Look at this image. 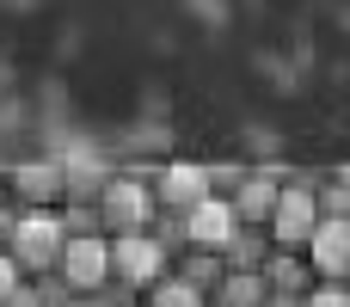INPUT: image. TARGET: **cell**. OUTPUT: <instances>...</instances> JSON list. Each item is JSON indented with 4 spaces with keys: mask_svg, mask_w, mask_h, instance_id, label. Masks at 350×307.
Here are the masks:
<instances>
[{
    "mask_svg": "<svg viewBox=\"0 0 350 307\" xmlns=\"http://www.w3.org/2000/svg\"><path fill=\"white\" fill-rule=\"evenodd\" d=\"M154 215H160V203H154V185H148V178L117 172V178H105V185H98V228H105V240L148 234V228H154Z\"/></svg>",
    "mask_w": 350,
    "mask_h": 307,
    "instance_id": "6da1fadb",
    "label": "cell"
},
{
    "mask_svg": "<svg viewBox=\"0 0 350 307\" xmlns=\"http://www.w3.org/2000/svg\"><path fill=\"white\" fill-rule=\"evenodd\" d=\"M166 271H172V252H166L154 234H123V240H111V289H123V302H142Z\"/></svg>",
    "mask_w": 350,
    "mask_h": 307,
    "instance_id": "7a4b0ae2",
    "label": "cell"
},
{
    "mask_svg": "<svg viewBox=\"0 0 350 307\" xmlns=\"http://www.w3.org/2000/svg\"><path fill=\"white\" fill-rule=\"evenodd\" d=\"M62 222H55V209H18V228H12V240H6V258L25 271V277H49L55 271V258H62Z\"/></svg>",
    "mask_w": 350,
    "mask_h": 307,
    "instance_id": "3957f363",
    "label": "cell"
},
{
    "mask_svg": "<svg viewBox=\"0 0 350 307\" xmlns=\"http://www.w3.org/2000/svg\"><path fill=\"white\" fill-rule=\"evenodd\" d=\"M320 228V197H314V178H283L277 191V215H271V246L277 252H301Z\"/></svg>",
    "mask_w": 350,
    "mask_h": 307,
    "instance_id": "277c9868",
    "label": "cell"
},
{
    "mask_svg": "<svg viewBox=\"0 0 350 307\" xmlns=\"http://www.w3.org/2000/svg\"><path fill=\"white\" fill-rule=\"evenodd\" d=\"M55 277L74 295H105L111 289V240L105 234H68L62 258H55Z\"/></svg>",
    "mask_w": 350,
    "mask_h": 307,
    "instance_id": "5b68a950",
    "label": "cell"
},
{
    "mask_svg": "<svg viewBox=\"0 0 350 307\" xmlns=\"http://www.w3.org/2000/svg\"><path fill=\"white\" fill-rule=\"evenodd\" d=\"M203 197H215V185H209V166L172 160V166L154 178V203H160V215H191Z\"/></svg>",
    "mask_w": 350,
    "mask_h": 307,
    "instance_id": "8992f818",
    "label": "cell"
},
{
    "mask_svg": "<svg viewBox=\"0 0 350 307\" xmlns=\"http://www.w3.org/2000/svg\"><path fill=\"white\" fill-rule=\"evenodd\" d=\"M301 258L314 265V283H350V222L320 215V228L301 246Z\"/></svg>",
    "mask_w": 350,
    "mask_h": 307,
    "instance_id": "52a82bcc",
    "label": "cell"
},
{
    "mask_svg": "<svg viewBox=\"0 0 350 307\" xmlns=\"http://www.w3.org/2000/svg\"><path fill=\"white\" fill-rule=\"evenodd\" d=\"M178 228H185V246H197V252H228V240L240 234L228 197H203L191 215H178Z\"/></svg>",
    "mask_w": 350,
    "mask_h": 307,
    "instance_id": "ba28073f",
    "label": "cell"
},
{
    "mask_svg": "<svg viewBox=\"0 0 350 307\" xmlns=\"http://www.w3.org/2000/svg\"><path fill=\"white\" fill-rule=\"evenodd\" d=\"M277 191H283V178H271V172H240V185L228 191L234 222H240V228H271V215H277Z\"/></svg>",
    "mask_w": 350,
    "mask_h": 307,
    "instance_id": "9c48e42d",
    "label": "cell"
},
{
    "mask_svg": "<svg viewBox=\"0 0 350 307\" xmlns=\"http://www.w3.org/2000/svg\"><path fill=\"white\" fill-rule=\"evenodd\" d=\"M265 289L283 295V302H301V295L314 289V265H308L301 252H277V246H271V258H265Z\"/></svg>",
    "mask_w": 350,
    "mask_h": 307,
    "instance_id": "30bf717a",
    "label": "cell"
},
{
    "mask_svg": "<svg viewBox=\"0 0 350 307\" xmlns=\"http://www.w3.org/2000/svg\"><path fill=\"white\" fill-rule=\"evenodd\" d=\"M12 203H25V209H55V203H62V166H18V172H12Z\"/></svg>",
    "mask_w": 350,
    "mask_h": 307,
    "instance_id": "8fae6325",
    "label": "cell"
},
{
    "mask_svg": "<svg viewBox=\"0 0 350 307\" xmlns=\"http://www.w3.org/2000/svg\"><path fill=\"white\" fill-rule=\"evenodd\" d=\"M172 277H185L197 295H215L221 277H228V265H221V252H197V246H185V252L172 258Z\"/></svg>",
    "mask_w": 350,
    "mask_h": 307,
    "instance_id": "7c38bea8",
    "label": "cell"
},
{
    "mask_svg": "<svg viewBox=\"0 0 350 307\" xmlns=\"http://www.w3.org/2000/svg\"><path fill=\"white\" fill-rule=\"evenodd\" d=\"M271 289H265V271H228L221 289L209 295V307H265Z\"/></svg>",
    "mask_w": 350,
    "mask_h": 307,
    "instance_id": "4fadbf2b",
    "label": "cell"
},
{
    "mask_svg": "<svg viewBox=\"0 0 350 307\" xmlns=\"http://www.w3.org/2000/svg\"><path fill=\"white\" fill-rule=\"evenodd\" d=\"M265 258H271V234H265V228H240V234L228 240V252H221L228 271H265Z\"/></svg>",
    "mask_w": 350,
    "mask_h": 307,
    "instance_id": "5bb4252c",
    "label": "cell"
},
{
    "mask_svg": "<svg viewBox=\"0 0 350 307\" xmlns=\"http://www.w3.org/2000/svg\"><path fill=\"white\" fill-rule=\"evenodd\" d=\"M142 307H209V295H197L185 277H172V271H166V277L142 295Z\"/></svg>",
    "mask_w": 350,
    "mask_h": 307,
    "instance_id": "9a60e30c",
    "label": "cell"
},
{
    "mask_svg": "<svg viewBox=\"0 0 350 307\" xmlns=\"http://www.w3.org/2000/svg\"><path fill=\"white\" fill-rule=\"evenodd\" d=\"M301 307H350V283H314Z\"/></svg>",
    "mask_w": 350,
    "mask_h": 307,
    "instance_id": "2e32d148",
    "label": "cell"
},
{
    "mask_svg": "<svg viewBox=\"0 0 350 307\" xmlns=\"http://www.w3.org/2000/svg\"><path fill=\"white\" fill-rule=\"evenodd\" d=\"M18 283H25V271H18V265H12V258L0 252V302H6V295H12Z\"/></svg>",
    "mask_w": 350,
    "mask_h": 307,
    "instance_id": "e0dca14e",
    "label": "cell"
},
{
    "mask_svg": "<svg viewBox=\"0 0 350 307\" xmlns=\"http://www.w3.org/2000/svg\"><path fill=\"white\" fill-rule=\"evenodd\" d=\"M0 307H43V302H37V289H31V277H25V283H18V289H12V295H6Z\"/></svg>",
    "mask_w": 350,
    "mask_h": 307,
    "instance_id": "ac0fdd59",
    "label": "cell"
},
{
    "mask_svg": "<svg viewBox=\"0 0 350 307\" xmlns=\"http://www.w3.org/2000/svg\"><path fill=\"white\" fill-rule=\"evenodd\" d=\"M68 307H117V302H111V295H74Z\"/></svg>",
    "mask_w": 350,
    "mask_h": 307,
    "instance_id": "d6986e66",
    "label": "cell"
},
{
    "mask_svg": "<svg viewBox=\"0 0 350 307\" xmlns=\"http://www.w3.org/2000/svg\"><path fill=\"white\" fill-rule=\"evenodd\" d=\"M265 307H301V302H283V295H271V302H265Z\"/></svg>",
    "mask_w": 350,
    "mask_h": 307,
    "instance_id": "ffe728a7",
    "label": "cell"
},
{
    "mask_svg": "<svg viewBox=\"0 0 350 307\" xmlns=\"http://www.w3.org/2000/svg\"><path fill=\"white\" fill-rule=\"evenodd\" d=\"M117 307H142V302H117Z\"/></svg>",
    "mask_w": 350,
    "mask_h": 307,
    "instance_id": "44dd1931",
    "label": "cell"
}]
</instances>
